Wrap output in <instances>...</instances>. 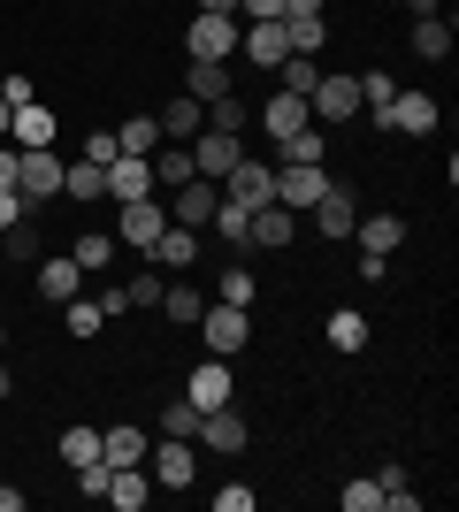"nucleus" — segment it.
Segmentation results:
<instances>
[{
  "label": "nucleus",
  "instance_id": "obj_1",
  "mask_svg": "<svg viewBox=\"0 0 459 512\" xmlns=\"http://www.w3.org/2000/svg\"><path fill=\"white\" fill-rule=\"evenodd\" d=\"M238 31H245L238 16H207V8H199L184 46H192V62H238Z\"/></svg>",
  "mask_w": 459,
  "mask_h": 512
},
{
  "label": "nucleus",
  "instance_id": "obj_2",
  "mask_svg": "<svg viewBox=\"0 0 459 512\" xmlns=\"http://www.w3.org/2000/svg\"><path fill=\"white\" fill-rule=\"evenodd\" d=\"M62 176H69L62 153H54V146H31V153L16 161V192L39 207V199H62Z\"/></svg>",
  "mask_w": 459,
  "mask_h": 512
},
{
  "label": "nucleus",
  "instance_id": "obj_3",
  "mask_svg": "<svg viewBox=\"0 0 459 512\" xmlns=\"http://www.w3.org/2000/svg\"><path fill=\"white\" fill-rule=\"evenodd\" d=\"M199 337H207V352H215V360H230V352H245V337H253V314H245V306H207V314L192 321Z\"/></svg>",
  "mask_w": 459,
  "mask_h": 512
},
{
  "label": "nucleus",
  "instance_id": "obj_4",
  "mask_svg": "<svg viewBox=\"0 0 459 512\" xmlns=\"http://www.w3.org/2000/svg\"><path fill=\"white\" fill-rule=\"evenodd\" d=\"M146 474L161 482V490H192V474H199L192 436H161V444H146Z\"/></svg>",
  "mask_w": 459,
  "mask_h": 512
},
{
  "label": "nucleus",
  "instance_id": "obj_5",
  "mask_svg": "<svg viewBox=\"0 0 459 512\" xmlns=\"http://www.w3.org/2000/svg\"><path fill=\"white\" fill-rule=\"evenodd\" d=\"M215 192L230 199V207H245V214H253V207H268V199H276V169H268V161H253V153H245V161H238V169H230V176H222Z\"/></svg>",
  "mask_w": 459,
  "mask_h": 512
},
{
  "label": "nucleus",
  "instance_id": "obj_6",
  "mask_svg": "<svg viewBox=\"0 0 459 512\" xmlns=\"http://www.w3.org/2000/svg\"><path fill=\"white\" fill-rule=\"evenodd\" d=\"M238 161H245L238 130H199V138H192V176H230Z\"/></svg>",
  "mask_w": 459,
  "mask_h": 512
},
{
  "label": "nucleus",
  "instance_id": "obj_7",
  "mask_svg": "<svg viewBox=\"0 0 459 512\" xmlns=\"http://www.w3.org/2000/svg\"><path fill=\"white\" fill-rule=\"evenodd\" d=\"M169 230V207H161V199H123V222H115V245H138V253H146L153 237Z\"/></svg>",
  "mask_w": 459,
  "mask_h": 512
},
{
  "label": "nucleus",
  "instance_id": "obj_8",
  "mask_svg": "<svg viewBox=\"0 0 459 512\" xmlns=\"http://www.w3.org/2000/svg\"><path fill=\"white\" fill-rule=\"evenodd\" d=\"M375 123L398 130V138H429V130H437V100H429V92H398V100L383 107Z\"/></svg>",
  "mask_w": 459,
  "mask_h": 512
},
{
  "label": "nucleus",
  "instance_id": "obj_9",
  "mask_svg": "<svg viewBox=\"0 0 459 512\" xmlns=\"http://www.w3.org/2000/svg\"><path fill=\"white\" fill-rule=\"evenodd\" d=\"M238 54H245V62H261V69H276V62L291 54V31H284V16L245 23V31H238Z\"/></svg>",
  "mask_w": 459,
  "mask_h": 512
},
{
  "label": "nucleus",
  "instance_id": "obj_10",
  "mask_svg": "<svg viewBox=\"0 0 459 512\" xmlns=\"http://www.w3.org/2000/svg\"><path fill=\"white\" fill-rule=\"evenodd\" d=\"M199 444L207 451H245L253 444V421H245L238 406H215V413H199Z\"/></svg>",
  "mask_w": 459,
  "mask_h": 512
},
{
  "label": "nucleus",
  "instance_id": "obj_11",
  "mask_svg": "<svg viewBox=\"0 0 459 512\" xmlns=\"http://www.w3.org/2000/svg\"><path fill=\"white\" fill-rule=\"evenodd\" d=\"M291 237H299V214H291V207H276V199H268V207H253V230H245V245H261V253H284Z\"/></svg>",
  "mask_w": 459,
  "mask_h": 512
},
{
  "label": "nucleus",
  "instance_id": "obj_12",
  "mask_svg": "<svg viewBox=\"0 0 459 512\" xmlns=\"http://www.w3.org/2000/svg\"><path fill=\"white\" fill-rule=\"evenodd\" d=\"M314 115H329V123H352V115H360V77H329L322 69V85H314Z\"/></svg>",
  "mask_w": 459,
  "mask_h": 512
},
{
  "label": "nucleus",
  "instance_id": "obj_13",
  "mask_svg": "<svg viewBox=\"0 0 459 512\" xmlns=\"http://www.w3.org/2000/svg\"><path fill=\"white\" fill-rule=\"evenodd\" d=\"M100 176H108V199H146L153 192V161L146 153H115Z\"/></svg>",
  "mask_w": 459,
  "mask_h": 512
},
{
  "label": "nucleus",
  "instance_id": "obj_14",
  "mask_svg": "<svg viewBox=\"0 0 459 512\" xmlns=\"http://www.w3.org/2000/svg\"><path fill=\"white\" fill-rule=\"evenodd\" d=\"M153 123H161V138H169V146H192L199 130H207V107H199L192 92H176V100L161 107V115H153Z\"/></svg>",
  "mask_w": 459,
  "mask_h": 512
},
{
  "label": "nucleus",
  "instance_id": "obj_15",
  "mask_svg": "<svg viewBox=\"0 0 459 512\" xmlns=\"http://www.w3.org/2000/svg\"><path fill=\"white\" fill-rule=\"evenodd\" d=\"M184 398H192L199 413H215V406H230V398H238V383H230V367H222V360H207V367H192Z\"/></svg>",
  "mask_w": 459,
  "mask_h": 512
},
{
  "label": "nucleus",
  "instance_id": "obj_16",
  "mask_svg": "<svg viewBox=\"0 0 459 512\" xmlns=\"http://www.w3.org/2000/svg\"><path fill=\"white\" fill-rule=\"evenodd\" d=\"M215 184L207 176H192V184H176V199H169V222H184V230H207V214H215Z\"/></svg>",
  "mask_w": 459,
  "mask_h": 512
},
{
  "label": "nucleus",
  "instance_id": "obj_17",
  "mask_svg": "<svg viewBox=\"0 0 459 512\" xmlns=\"http://www.w3.org/2000/svg\"><path fill=\"white\" fill-rule=\"evenodd\" d=\"M322 192H329V176H322V169H276V207L306 214V207H314Z\"/></svg>",
  "mask_w": 459,
  "mask_h": 512
},
{
  "label": "nucleus",
  "instance_id": "obj_18",
  "mask_svg": "<svg viewBox=\"0 0 459 512\" xmlns=\"http://www.w3.org/2000/svg\"><path fill=\"white\" fill-rule=\"evenodd\" d=\"M306 214L322 222V237H352V222H360V207H352V192H345V184H329V192L314 199Z\"/></svg>",
  "mask_w": 459,
  "mask_h": 512
},
{
  "label": "nucleus",
  "instance_id": "obj_19",
  "mask_svg": "<svg viewBox=\"0 0 459 512\" xmlns=\"http://www.w3.org/2000/svg\"><path fill=\"white\" fill-rule=\"evenodd\" d=\"M54 130H62V123H54V107H39V100H31V107H16L8 138H16V153H31V146H54Z\"/></svg>",
  "mask_w": 459,
  "mask_h": 512
},
{
  "label": "nucleus",
  "instance_id": "obj_20",
  "mask_svg": "<svg viewBox=\"0 0 459 512\" xmlns=\"http://www.w3.org/2000/svg\"><path fill=\"white\" fill-rule=\"evenodd\" d=\"M77 276H85L77 260H39V268H31V283H39V299H46V306L77 299Z\"/></svg>",
  "mask_w": 459,
  "mask_h": 512
},
{
  "label": "nucleus",
  "instance_id": "obj_21",
  "mask_svg": "<svg viewBox=\"0 0 459 512\" xmlns=\"http://www.w3.org/2000/svg\"><path fill=\"white\" fill-rule=\"evenodd\" d=\"M146 253L161 260V268H192V260H199V230H184V222H169V230L153 237Z\"/></svg>",
  "mask_w": 459,
  "mask_h": 512
},
{
  "label": "nucleus",
  "instance_id": "obj_22",
  "mask_svg": "<svg viewBox=\"0 0 459 512\" xmlns=\"http://www.w3.org/2000/svg\"><path fill=\"white\" fill-rule=\"evenodd\" d=\"M184 92L207 107V100H222V92H238V77H230V62H192L184 69Z\"/></svg>",
  "mask_w": 459,
  "mask_h": 512
},
{
  "label": "nucleus",
  "instance_id": "obj_23",
  "mask_svg": "<svg viewBox=\"0 0 459 512\" xmlns=\"http://www.w3.org/2000/svg\"><path fill=\"white\" fill-rule=\"evenodd\" d=\"M306 123H314V107L291 100V92H276V100L261 107V130H268V138H291V130H306Z\"/></svg>",
  "mask_w": 459,
  "mask_h": 512
},
{
  "label": "nucleus",
  "instance_id": "obj_24",
  "mask_svg": "<svg viewBox=\"0 0 459 512\" xmlns=\"http://www.w3.org/2000/svg\"><path fill=\"white\" fill-rule=\"evenodd\" d=\"M100 459L108 467H146V428H100Z\"/></svg>",
  "mask_w": 459,
  "mask_h": 512
},
{
  "label": "nucleus",
  "instance_id": "obj_25",
  "mask_svg": "<svg viewBox=\"0 0 459 512\" xmlns=\"http://www.w3.org/2000/svg\"><path fill=\"white\" fill-rule=\"evenodd\" d=\"M352 237H360L368 253H398V245H406V222H398V214H360Z\"/></svg>",
  "mask_w": 459,
  "mask_h": 512
},
{
  "label": "nucleus",
  "instance_id": "obj_26",
  "mask_svg": "<svg viewBox=\"0 0 459 512\" xmlns=\"http://www.w3.org/2000/svg\"><path fill=\"white\" fill-rule=\"evenodd\" d=\"M146 497H153V474H146V467H115V474H108V505L146 512Z\"/></svg>",
  "mask_w": 459,
  "mask_h": 512
},
{
  "label": "nucleus",
  "instance_id": "obj_27",
  "mask_svg": "<svg viewBox=\"0 0 459 512\" xmlns=\"http://www.w3.org/2000/svg\"><path fill=\"white\" fill-rule=\"evenodd\" d=\"M276 153H284V169H322V130H291V138H276Z\"/></svg>",
  "mask_w": 459,
  "mask_h": 512
},
{
  "label": "nucleus",
  "instance_id": "obj_28",
  "mask_svg": "<svg viewBox=\"0 0 459 512\" xmlns=\"http://www.w3.org/2000/svg\"><path fill=\"white\" fill-rule=\"evenodd\" d=\"M414 54L421 62H444V54H452V16H421L414 23Z\"/></svg>",
  "mask_w": 459,
  "mask_h": 512
},
{
  "label": "nucleus",
  "instance_id": "obj_29",
  "mask_svg": "<svg viewBox=\"0 0 459 512\" xmlns=\"http://www.w3.org/2000/svg\"><path fill=\"white\" fill-rule=\"evenodd\" d=\"M161 314H169L176 329H192V321L207 314V299H199V283H169V291H161Z\"/></svg>",
  "mask_w": 459,
  "mask_h": 512
},
{
  "label": "nucleus",
  "instance_id": "obj_30",
  "mask_svg": "<svg viewBox=\"0 0 459 512\" xmlns=\"http://www.w3.org/2000/svg\"><path fill=\"white\" fill-rule=\"evenodd\" d=\"M329 344H337V352H368V314L337 306V314H329Z\"/></svg>",
  "mask_w": 459,
  "mask_h": 512
},
{
  "label": "nucleus",
  "instance_id": "obj_31",
  "mask_svg": "<svg viewBox=\"0 0 459 512\" xmlns=\"http://www.w3.org/2000/svg\"><path fill=\"white\" fill-rule=\"evenodd\" d=\"M62 329L85 344V337H100V329H108V314H100L92 299H62Z\"/></svg>",
  "mask_w": 459,
  "mask_h": 512
},
{
  "label": "nucleus",
  "instance_id": "obj_32",
  "mask_svg": "<svg viewBox=\"0 0 459 512\" xmlns=\"http://www.w3.org/2000/svg\"><path fill=\"white\" fill-rule=\"evenodd\" d=\"M62 199H108V176L92 169V161H69V176H62Z\"/></svg>",
  "mask_w": 459,
  "mask_h": 512
},
{
  "label": "nucleus",
  "instance_id": "obj_33",
  "mask_svg": "<svg viewBox=\"0 0 459 512\" xmlns=\"http://www.w3.org/2000/svg\"><path fill=\"white\" fill-rule=\"evenodd\" d=\"M215 299L222 306H253V268H245V260H230V268L215 276Z\"/></svg>",
  "mask_w": 459,
  "mask_h": 512
},
{
  "label": "nucleus",
  "instance_id": "obj_34",
  "mask_svg": "<svg viewBox=\"0 0 459 512\" xmlns=\"http://www.w3.org/2000/svg\"><path fill=\"white\" fill-rule=\"evenodd\" d=\"M69 260H77V268H85V276H100V268H108V260H115V237H108V230H92V237H77V253H69Z\"/></svg>",
  "mask_w": 459,
  "mask_h": 512
},
{
  "label": "nucleus",
  "instance_id": "obj_35",
  "mask_svg": "<svg viewBox=\"0 0 459 512\" xmlns=\"http://www.w3.org/2000/svg\"><path fill=\"white\" fill-rule=\"evenodd\" d=\"M284 31H291V54H322V39H329L322 16H284Z\"/></svg>",
  "mask_w": 459,
  "mask_h": 512
},
{
  "label": "nucleus",
  "instance_id": "obj_36",
  "mask_svg": "<svg viewBox=\"0 0 459 512\" xmlns=\"http://www.w3.org/2000/svg\"><path fill=\"white\" fill-rule=\"evenodd\" d=\"M115 146H123V153H153V146H161V123H153V115H131V123L115 130Z\"/></svg>",
  "mask_w": 459,
  "mask_h": 512
},
{
  "label": "nucleus",
  "instance_id": "obj_37",
  "mask_svg": "<svg viewBox=\"0 0 459 512\" xmlns=\"http://www.w3.org/2000/svg\"><path fill=\"white\" fill-rule=\"evenodd\" d=\"M207 130H238V138H245V100H238V92L207 100Z\"/></svg>",
  "mask_w": 459,
  "mask_h": 512
},
{
  "label": "nucleus",
  "instance_id": "obj_38",
  "mask_svg": "<svg viewBox=\"0 0 459 512\" xmlns=\"http://www.w3.org/2000/svg\"><path fill=\"white\" fill-rule=\"evenodd\" d=\"M153 428H161V436H199V406H192V398H176V406H161Z\"/></svg>",
  "mask_w": 459,
  "mask_h": 512
},
{
  "label": "nucleus",
  "instance_id": "obj_39",
  "mask_svg": "<svg viewBox=\"0 0 459 512\" xmlns=\"http://www.w3.org/2000/svg\"><path fill=\"white\" fill-rule=\"evenodd\" d=\"M398 100V85H391V69H368V77H360V107H375V115H383V107Z\"/></svg>",
  "mask_w": 459,
  "mask_h": 512
},
{
  "label": "nucleus",
  "instance_id": "obj_40",
  "mask_svg": "<svg viewBox=\"0 0 459 512\" xmlns=\"http://www.w3.org/2000/svg\"><path fill=\"white\" fill-rule=\"evenodd\" d=\"M337 497H345V512H375V505H383V482H375V474H360V482H345Z\"/></svg>",
  "mask_w": 459,
  "mask_h": 512
},
{
  "label": "nucleus",
  "instance_id": "obj_41",
  "mask_svg": "<svg viewBox=\"0 0 459 512\" xmlns=\"http://www.w3.org/2000/svg\"><path fill=\"white\" fill-rule=\"evenodd\" d=\"M62 459H69V467L100 459V428H69V436H62Z\"/></svg>",
  "mask_w": 459,
  "mask_h": 512
},
{
  "label": "nucleus",
  "instance_id": "obj_42",
  "mask_svg": "<svg viewBox=\"0 0 459 512\" xmlns=\"http://www.w3.org/2000/svg\"><path fill=\"white\" fill-rule=\"evenodd\" d=\"M123 291H131V314H138V306H161V291H169V283L153 276V268H138V283H123Z\"/></svg>",
  "mask_w": 459,
  "mask_h": 512
},
{
  "label": "nucleus",
  "instance_id": "obj_43",
  "mask_svg": "<svg viewBox=\"0 0 459 512\" xmlns=\"http://www.w3.org/2000/svg\"><path fill=\"white\" fill-rule=\"evenodd\" d=\"M253 505H261V497L245 490V482H222L215 490V512H253Z\"/></svg>",
  "mask_w": 459,
  "mask_h": 512
},
{
  "label": "nucleus",
  "instance_id": "obj_44",
  "mask_svg": "<svg viewBox=\"0 0 459 512\" xmlns=\"http://www.w3.org/2000/svg\"><path fill=\"white\" fill-rule=\"evenodd\" d=\"M115 153H123V146H115V130H92V138H85V161H92V169H108Z\"/></svg>",
  "mask_w": 459,
  "mask_h": 512
},
{
  "label": "nucleus",
  "instance_id": "obj_45",
  "mask_svg": "<svg viewBox=\"0 0 459 512\" xmlns=\"http://www.w3.org/2000/svg\"><path fill=\"white\" fill-rule=\"evenodd\" d=\"M16 222H31V199H23V192H0V237L16 230Z\"/></svg>",
  "mask_w": 459,
  "mask_h": 512
},
{
  "label": "nucleus",
  "instance_id": "obj_46",
  "mask_svg": "<svg viewBox=\"0 0 459 512\" xmlns=\"http://www.w3.org/2000/svg\"><path fill=\"white\" fill-rule=\"evenodd\" d=\"M92 306H100V314L115 321V314H131V291H123V283H108V291H100V299H92Z\"/></svg>",
  "mask_w": 459,
  "mask_h": 512
},
{
  "label": "nucleus",
  "instance_id": "obj_47",
  "mask_svg": "<svg viewBox=\"0 0 459 512\" xmlns=\"http://www.w3.org/2000/svg\"><path fill=\"white\" fill-rule=\"evenodd\" d=\"M0 100H8V107H31L39 92H31V77H8V85H0Z\"/></svg>",
  "mask_w": 459,
  "mask_h": 512
},
{
  "label": "nucleus",
  "instance_id": "obj_48",
  "mask_svg": "<svg viewBox=\"0 0 459 512\" xmlns=\"http://www.w3.org/2000/svg\"><path fill=\"white\" fill-rule=\"evenodd\" d=\"M16 161H23V153L8 146V138H0V192H16Z\"/></svg>",
  "mask_w": 459,
  "mask_h": 512
},
{
  "label": "nucleus",
  "instance_id": "obj_49",
  "mask_svg": "<svg viewBox=\"0 0 459 512\" xmlns=\"http://www.w3.org/2000/svg\"><path fill=\"white\" fill-rule=\"evenodd\" d=\"M238 8H245V16H253V23H268V16H284V0H238Z\"/></svg>",
  "mask_w": 459,
  "mask_h": 512
},
{
  "label": "nucleus",
  "instance_id": "obj_50",
  "mask_svg": "<svg viewBox=\"0 0 459 512\" xmlns=\"http://www.w3.org/2000/svg\"><path fill=\"white\" fill-rule=\"evenodd\" d=\"M398 8H406L414 23H421V16H444V0H398Z\"/></svg>",
  "mask_w": 459,
  "mask_h": 512
},
{
  "label": "nucleus",
  "instance_id": "obj_51",
  "mask_svg": "<svg viewBox=\"0 0 459 512\" xmlns=\"http://www.w3.org/2000/svg\"><path fill=\"white\" fill-rule=\"evenodd\" d=\"M0 512H23V490H16V482H0Z\"/></svg>",
  "mask_w": 459,
  "mask_h": 512
},
{
  "label": "nucleus",
  "instance_id": "obj_52",
  "mask_svg": "<svg viewBox=\"0 0 459 512\" xmlns=\"http://www.w3.org/2000/svg\"><path fill=\"white\" fill-rule=\"evenodd\" d=\"M199 8H207V16H238V0H199Z\"/></svg>",
  "mask_w": 459,
  "mask_h": 512
},
{
  "label": "nucleus",
  "instance_id": "obj_53",
  "mask_svg": "<svg viewBox=\"0 0 459 512\" xmlns=\"http://www.w3.org/2000/svg\"><path fill=\"white\" fill-rule=\"evenodd\" d=\"M8 123H16V107H8V100H0V138H8Z\"/></svg>",
  "mask_w": 459,
  "mask_h": 512
},
{
  "label": "nucleus",
  "instance_id": "obj_54",
  "mask_svg": "<svg viewBox=\"0 0 459 512\" xmlns=\"http://www.w3.org/2000/svg\"><path fill=\"white\" fill-rule=\"evenodd\" d=\"M0 398H16V375H8V367H0Z\"/></svg>",
  "mask_w": 459,
  "mask_h": 512
},
{
  "label": "nucleus",
  "instance_id": "obj_55",
  "mask_svg": "<svg viewBox=\"0 0 459 512\" xmlns=\"http://www.w3.org/2000/svg\"><path fill=\"white\" fill-rule=\"evenodd\" d=\"M0 352H8V329H0Z\"/></svg>",
  "mask_w": 459,
  "mask_h": 512
}]
</instances>
